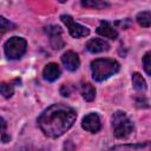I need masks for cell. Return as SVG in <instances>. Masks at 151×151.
<instances>
[{"instance_id": "cell-11", "label": "cell", "mask_w": 151, "mask_h": 151, "mask_svg": "<svg viewBox=\"0 0 151 151\" xmlns=\"http://www.w3.org/2000/svg\"><path fill=\"white\" fill-rule=\"evenodd\" d=\"M42 74H44V78H45L46 80H48V81H54V80H57V79L59 78V76H60V68H59V66H58L57 64L50 63V64H47V65L45 66Z\"/></svg>"}, {"instance_id": "cell-23", "label": "cell", "mask_w": 151, "mask_h": 151, "mask_svg": "<svg viewBox=\"0 0 151 151\" xmlns=\"http://www.w3.org/2000/svg\"><path fill=\"white\" fill-rule=\"evenodd\" d=\"M59 2H65V1H67V0H58Z\"/></svg>"}, {"instance_id": "cell-22", "label": "cell", "mask_w": 151, "mask_h": 151, "mask_svg": "<svg viewBox=\"0 0 151 151\" xmlns=\"http://www.w3.org/2000/svg\"><path fill=\"white\" fill-rule=\"evenodd\" d=\"M60 92L64 97H68L70 93H71V88H70V85H63L61 88H60Z\"/></svg>"}, {"instance_id": "cell-1", "label": "cell", "mask_w": 151, "mask_h": 151, "mask_svg": "<svg viewBox=\"0 0 151 151\" xmlns=\"http://www.w3.org/2000/svg\"><path fill=\"white\" fill-rule=\"evenodd\" d=\"M76 111L64 104H53L47 107L38 118L41 131L51 138L64 134L76 122Z\"/></svg>"}, {"instance_id": "cell-6", "label": "cell", "mask_w": 151, "mask_h": 151, "mask_svg": "<svg viewBox=\"0 0 151 151\" xmlns=\"http://www.w3.org/2000/svg\"><path fill=\"white\" fill-rule=\"evenodd\" d=\"M45 33L50 37L51 46L54 50H60L64 46V41L61 39V28L55 25H50L45 27Z\"/></svg>"}, {"instance_id": "cell-8", "label": "cell", "mask_w": 151, "mask_h": 151, "mask_svg": "<svg viewBox=\"0 0 151 151\" xmlns=\"http://www.w3.org/2000/svg\"><path fill=\"white\" fill-rule=\"evenodd\" d=\"M61 61H63L64 66H65L68 71H71V72L76 71V70L79 67V64H80L78 54L74 53L73 51H67V52H65V53L63 54V57H61Z\"/></svg>"}, {"instance_id": "cell-16", "label": "cell", "mask_w": 151, "mask_h": 151, "mask_svg": "<svg viewBox=\"0 0 151 151\" xmlns=\"http://www.w3.org/2000/svg\"><path fill=\"white\" fill-rule=\"evenodd\" d=\"M136 19H137V22L139 24V26H142V27H150L151 26V13L147 11L138 13Z\"/></svg>"}, {"instance_id": "cell-12", "label": "cell", "mask_w": 151, "mask_h": 151, "mask_svg": "<svg viewBox=\"0 0 151 151\" xmlns=\"http://www.w3.org/2000/svg\"><path fill=\"white\" fill-rule=\"evenodd\" d=\"M81 6L86 8H96V9H104L110 7V4L104 0H81Z\"/></svg>"}, {"instance_id": "cell-18", "label": "cell", "mask_w": 151, "mask_h": 151, "mask_svg": "<svg viewBox=\"0 0 151 151\" xmlns=\"http://www.w3.org/2000/svg\"><path fill=\"white\" fill-rule=\"evenodd\" d=\"M143 66L145 72L151 76V52H147L144 57H143Z\"/></svg>"}, {"instance_id": "cell-10", "label": "cell", "mask_w": 151, "mask_h": 151, "mask_svg": "<svg viewBox=\"0 0 151 151\" xmlns=\"http://www.w3.org/2000/svg\"><path fill=\"white\" fill-rule=\"evenodd\" d=\"M97 33L99 35L109 38V39H117L118 38V32L107 21H100L99 26L97 27Z\"/></svg>"}, {"instance_id": "cell-19", "label": "cell", "mask_w": 151, "mask_h": 151, "mask_svg": "<svg viewBox=\"0 0 151 151\" xmlns=\"http://www.w3.org/2000/svg\"><path fill=\"white\" fill-rule=\"evenodd\" d=\"M15 27L14 24L9 22L7 19H5L4 17H1V34H4L6 31H9V29H13Z\"/></svg>"}, {"instance_id": "cell-17", "label": "cell", "mask_w": 151, "mask_h": 151, "mask_svg": "<svg viewBox=\"0 0 151 151\" xmlns=\"http://www.w3.org/2000/svg\"><path fill=\"white\" fill-rule=\"evenodd\" d=\"M0 91H1V94H2L5 98L12 97V94H13V92H14V88H13L12 83H9V84H7V83H1V85H0Z\"/></svg>"}, {"instance_id": "cell-3", "label": "cell", "mask_w": 151, "mask_h": 151, "mask_svg": "<svg viewBox=\"0 0 151 151\" xmlns=\"http://www.w3.org/2000/svg\"><path fill=\"white\" fill-rule=\"evenodd\" d=\"M112 129H113L114 137L123 139L131 134V132L133 130V124L129 119V117L126 116L125 112L117 111L112 116Z\"/></svg>"}, {"instance_id": "cell-2", "label": "cell", "mask_w": 151, "mask_h": 151, "mask_svg": "<svg viewBox=\"0 0 151 151\" xmlns=\"http://www.w3.org/2000/svg\"><path fill=\"white\" fill-rule=\"evenodd\" d=\"M91 71L96 81H103L119 71V64L113 59H96L91 63Z\"/></svg>"}, {"instance_id": "cell-7", "label": "cell", "mask_w": 151, "mask_h": 151, "mask_svg": "<svg viewBox=\"0 0 151 151\" xmlns=\"http://www.w3.org/2000/svg\"><path fill=\"white\" fill-rule=\"evenodd\" d=\"M83 129H85L88 132L96 133L100 130V119L97 113H88L83 118L81 123Z\"/></svg>"}, {"instance_id": "cell-14", "label": "cell", "mask_w": 151, "mask_h": 151, "mask_svg": "<svg viewBox=\"0 0 151 151\" xmlns=\"http://www.w3.org/2000/svg\"><path fill=\"white\" fill-rule=\"evenodd\" d=\"M81 96L85 100L92 101L96 97V88L90 83H84L81 85Z\"/></svg>"}, {"instance_id": "cell-5", "label": "cell", "mask_w": 151, "mask_h": 151, "mask_svg": "<svg viewBox=\"0 0 151 151\" xmlns=\"http://www.w3.org/2000/svg\"><path fill=\"white\" fill-rule=\"evenodd\" d=\"M60 19H61V21L66 25V27L68 28L70 34H71L73 38H81V37L88 35V33H90L88 28L85 27V26H81V25L77 24V22L72 19V17L64 14V15L60 17Z\"/></svg>"}, {"instance_id": "cell-20", "label": "cell", "mask_w": 151, "mask_h": 151, "mask_svg": "<svg viewBox=\"0 0 151 151\" xmlns=\"http://www.w3.org/2000/svg\"><path fill=\"white\" fill-rule=\"evenodd\" d=\"M136 105H137V107H149L147 100L143 94H138L136 97Z\"/></svg>"}, {"instance_id": "cell-21", "label": "cell", "mask_w": 151, "mask_h": 151, "mask_svg": "<svg viewBox=\"0 0 151 151\" xmlns=\"http://www.w3.org/2000/svg\"><path fill=\"white\" fill-rule=\"evenodd\" d=\"M114 25H116V26H120L122 28L126 29V28L130 27V25H131V20H129V19H124V20H120V21H116Z\"/></svg>"}, {"instance_id": "cell-15", "label": "cell", "mask_w": 151, "mask_h": 151, "mask_svg": "<svg viewBox=\"0 0 151 151\" xmlns=\"http://www.w3.org/2000/svg\"><path fill=\"white\" fill-rule=\"evenodd\" d=\"M132 84H133V87L137 90V91H145L146 88V83L144 80V78L138 73V72H134L132 74Z\"/></svg>"}, {"instance_id": "cell-9", "label": "cell", "mask_w": 151, "mask_h": 151, "mask_svg": "<svg viewBox=\"0 0 151 151\" xmlns=\"http://www.w3.org/2000/svg\"><path fill=\"white\" fill-rule=\"evenodd\" d=\"M86 50L88 52H91V53H100V52L109 51L110 50V45L105 40L96 38V39H91V40L87 41Z\"/></svg>"}, {"instance_id": "cell-13", "label": "cell", "mask_w": 151, "mask_h": 151, "mask_svg": "<svg viewBox=\"0 0 151 151\" xmlns=\"http://www.w3.org/2000/svg\"><path fill=\"white\" fill-rule=\"evenodd\" d=\"M111 150H151V142H145L144 144H132V145H116Z\"/></svg>"}, {"instance_id": "cell-4", "label": "cell", "mask_w": 151, "mask_h": 151, "mask_svg": "<svg viewBox=\"0 0 151 151\" xmlns=\"http://www.w3.org/2000/svg\"><path fill=\"white\" fill-rule=\"evenodd\" d=\"M26 40L20 37H12L5 42V53L9 59H19L26 51Z\"/></svg>"}]
</instances>
